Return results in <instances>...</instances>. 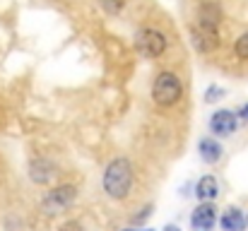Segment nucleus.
Returning a JSON list of instances; mask_svg holds the SVG:
<instances>
[{
  "instance_id": "obj_9",
  "label": "nucleus",
  "mask_w": 248,
  "mask_h": 231,
  "mask_svg": "<svg viewBox=\"0 0 248 231\" xmlns=\"http://www.w3.org/2000/svg\"><path fill=\"white\" fill-rule=\"evenodd\" d=\"M29 178H31L34 183L46 185V183H51V181L56 178V166H53L51 161H46V159H34V161L29 164Z\"/></svg>"
},
{
  "instance_id": "obj_13",
  "label": "nucleus",
  "mask_w": 248,
  "mask_h": 231,
  "mask_svg": "<svg viewBox=\"0 0 248 231\" xmlns=\"http://www.w3.org/2000/svg\"><path fill=\"white\" fill-rule=\"evenodd\" d=\"M234 53H236V58L248 61V31L236 39V44H234Z\"/></svg>"
},
{
  "instance_id": "obj_4",
  "label": "nucleus",
  "mask_w": 248,
  "mask_h": 231,
  "mask_svg": "<svg viewBox=\"0 0 248 231\" xmlns=\"http://www.w3.org/2000/svg\"><path fill=\"white\" fill-rule=\"evenodd\" d=\"M135 48L140 56L145 58H159L166 51V36L159 29H152V27H145L135 34Z\"/></svg>"
},
{
  "instance_id": "obj_2",
  "label": "nucleus",
  "mask_w": 248,
  "mask_h": 231,
  "mask_svg": "<svg viewBox=\"0 0 248 231\" xmlns=\"http://www.w3.org/2000/svg\"><path fill=\"white\" fill-rule=\"evenodd\" d=\"M181 94H183L181 79L173 75V73L164 70V73H159V75L155 77V84H152V99H155L157 106L169 108V106L178 104Z\"/></svg>"
},
{
  "instance_id": "obj_10",
  "label": "nucleus",
  "mask_w": 248,
  "mask_h": 231,
  "mask_svg": "<svg viewBox=\"0 0 248 231\" xmlns=\"http://www.w3.org/2000/svg\"><path fill=\"white\" fill-rule=\"evenodd\" d=\"M195 195H198V200L200 202H215L217 198H219V183H217V178L215 176H202L198 183H195Z\"/></svg>"
},
{
  "instance_id": "obj_11",
  "label": "nucleus",
  "mask_w": 248,
  "mask_h": 231,
  "mask_svg": "<svg viewBox=\"0 0 248 231\" xmlns=\"http://www.w3.org/2000/svg\"><path fill=\"white\" fill-rule=\"evenodd\" d=\"M198 152H200V159L205 161V164H217L219 159H222V145L215 140V138H202L200 140V145H198Z\"/></svg>"
},
{
  "instance_id": "obj_19",
  "label": "nucleus",
  "mask_w": 248,
  "mask_h": 231,
  "mask_svg": "<svg viewBox=\"0 0 248 231\" xmlns=\"http://www.w3.org/2000/svg\"><path fill=\"white\" fill-rule=\"evenodd\" d=\"M164 231H181V229H178V227H176V224H169V227H166Z\"/></svg>"
},
{
  "instance_id": "obj_6",
  "label": "nucleus",
  "mask_w": 248,
  "mask_h": 231,
  "mask_svg": "<svg viewBox=\"0 0 248 231\" xmlns=\"http://www.w3.org/2000/svg\"><path fill=\"white\" fill-rule=\"evenodd\" d=\"M219 212L215 207V202H200L193 215H190V229L193 231H212L217 227Z\"/></svg>"
},
{
  "instance_id": "obj_18",
  "label": "nucleus",
  "mask_w": 248,
  "mask_h": 231,
  "mask_svg": "<svg viewBox=\"0 0 248 231\" xmlns=\"http://www.w3.org/2000/svg\"><path fill=\"white\" fill-rule=\"evenodd\" d=\"M123 231H155V229H147V227H140V229H138V227H128V229H123Z\"/></svg>"
},
{
  "instance_id": "obj_12",
  "label": "nucleus",
  "mask_w": 248,
  "mask_h": 231,
  "mask_svg": "<svg viewBox=\"0 0 248 231\" xmlns=\"http://www.w3.org/2000/svg\"><path fill=\"white\" fill-rule=\"evenodd\" d=\"M99 5L106 15H118L125 7V0H99Z\"/></svg>"
},
{
  "instance_id": "obj_17",
  "label": "nucleus",
  "mask_w": 248,
  "mask_h": 231,
  "mask_svg": "<svg viewBox=\"0 0 248 231\" xmlns=\"http://www.w3.org/2000/svg\"><path fill=\"white\" fill-rule=\"evenodd\" d=\"M236 116H241L244 121H248V104H244V106L239 108V113H236Z\"/></svg>"
},
{
  "instance_id": "obj_7",
  "label": "nucleus",
  "mask_w": 248,
  "mask_h": 231,
  "mask_svg": "<svg viewBox=\"0 0 248 231\" xmlns=\"http://www.w3.org/2000/svg\"><path fill=\"white\" fill-rule=\"evenodd\" d=\"M236 128H239V116H236L234 111L219 108V111H215L212 118H210V130H212L215 135H219V138L234 135Z\"/></svg>"
},
{
  "instance_id": "obj_3",
  "label": "nucleus",
  "mask_w": 248,
  "mask_h": 231,
  "mask_svg": "<svg viewBox=\"0 0 248 231\" xmlns=\"http://www.w3.org/2000/svg\"><path fill=\"white\" fill-rule=\"evenodd\" d=\"M78 200V188L75 185H58L53 190H48L41 200V207L46 215H61L68 207H73V202Z\"/></svg>"
},
{
  "instance_id": "obj_8",
  "label": "nucleus",
  "mask_w": 248,
  "mask_h": 231,
  "mask_svg": "<svg viewBox=\"0 0 248 231\" xmlns=\"http://www.w3.org/2000/svg\"><path fill=\"white\" fill-rule=\"evenodd\" d=\"M217 224L222 227V231H246V212L241 210V207H236V205H229L222 215H219V219H217Z\"/></svg>"
},
{
  "instance_id": "obj_5",
  "label": "nucleus",
  "mask_w": 248,
  "mask_h": 231,
  "mask_svg": "<svg viewBox=\"0 0 248 231\" xmlns=\"http://www.w3.org/2000/svg\"><path fill=\"white\" fill-rule=\"evenodd\" d=\"M190 36H193V46L200 51V53H212L217 46H219V34L215 27H207V24H200L195 22L190 27Z\"/></svg>"
},
{
  "instance_id": "obj_15",
  "label": "nucleus",
  "mask_w": 248,
  "mask_h": 231,
  "mask_svg": "<svg viewBox=\"0 0 248 231\" xmlns=\"http://www.w3.org/2000/svg\"><path fill=\"white\" fill-rule=\"evenodd\" d=\"M150 215H152V205L142 207V210H140V215H135V217L130 219V224H133V227H135V224H142V222H145V219H147Z\"/></svg>"
},
{
  "instance_id": "obj_16",
  "label": "nucleus",
  "mask_w": 248,
  "mask_h": 231,
  "mask_svg": "<svg viewBox=\"0 0 248 231\" xmlns=\"http://www.w3.org/2000/svg\"><path fill=\"white\" fill-rule=\"evenodd\" d=\"M58 231H84V227L80 224V222H65Z\"/></svg>"
},
{
  "instance_id": "obj_20",
  "label": "nucleus",
  "mask_w": 248,
  "mask_h": 231,
  "mask_svg": "<svg viewBox=\"0 0 248 231\" xmlns=\"http://www.w3.org/2000/svg\"><path fill=\"white\" fill-rule=\"evenodd\" d=\"M246 227H248V212H246Z\"/></svg>"
},
{
  "instance_id": "obj_14",
  "label": "nucleus",
  "mask_w": 248,
  "mask_h": 231,
  "mask_svg": "<svg viewBox=\"0 0 248 231\" xmlns=\"http://www.w3.org/2000/svg\"><path fill=\"white\" fill-rule=\"evenodd\" d=\"M224 94H227V92H224L219 84H210V87L205 89V101H207V104H215V101H219Z\"/></svg>"
},
{
  "instance_id": "obj_1",
  "label": "nucleus",
  "mask_w": 248,
  "mask_h": 231,
  "mask_svg": "<svg viewBox=\"0 0 248 231\" xmlns=\"http://www.w3.org/2000/svg\"><path fill=\"white\" fill-rule=\"evenodd\" d=\"M133 181H135V176H133L130 161L123 159V156H118V159H113V161L106 166L104 178H101V185H104V193H106L108 198L123 200V198L130 193Z\"/></svg>"
}]
</instances>
